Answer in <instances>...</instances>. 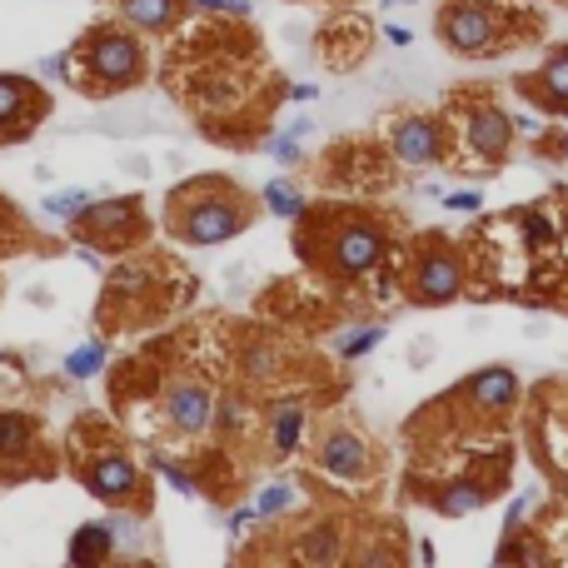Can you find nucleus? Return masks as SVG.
Here are the masks:
<instances>
[{
    "label": "nucleus",
    "instance_id": "72a5a7b5",
    "mask_svg": "<svg viewBox=\"0 0 568 568\" xmlns=\"http://www.w3.org/2000/svg\"><path fill=\"white\" fill-rule=\"evenodd\" d=\"M150 464H155V473H160V479L175 489V494H200V479H195V469H189V464L165 459V454H155Z\"/></svg>",
    "mask_w": 568,
    "mask_h": 568
},
{
    "label": "nucleus",
    "instance_id": "9d476101",
    "mask_svg": "<svg viewBox=\"0 0 568 568\" xmlns=\"http://www.w3.org/2000/svg\"><path fill=\"white\" fill-rule=\"evenodd\" d=\"M71 235L85 249H106V255H131L150 245V214L140 195H120V200H90L71 220Z\"/></svg>",
    "mask_w": 568,
    "mask_h": 568
},
{
    "label": "nucleus",
    "instance_id": "dca6fc26",
    "mask_svg": "<svg viewBox=\"0 0 568 568\" xmlns=\"http://www.w3.org/2000/svg\"><path fill=\"white\" fill-rule=\"evenodd\" d=\"M514 90L529 100L533 110H544V115H568V40L554 50H544V60L523 71L514 81Z\"/></svg>",
    "mask_w": 568,
    "mask_h": 568
},
{
    "label": "nucleus",
    "instance_id": "1a4fd4ad",
    "mask_svg": "<svg viewBox=\"0 0 568 568\" xmlns=\"http://www.w3.org/2000/svg\"><path fill=\"white\" fill-rule=\"evenodd\" d=\"M469 284V264L454 249V239L444 235H419L415 245L399 255V274H394V289H399L409 305L419 309H439L454 305Z\"/></svg>",
    "mask_w": 568,
    "mask_h": 568
},
{
    "label": "nucleus",
    "instance_id": "4c0bfd02",
    "mask_svg": "<svg viewBox=\"0 0 568 568\" xmlns=\"http://www.w3.org/2000/svg\"><path fill=\"white\" fill-rule=\"evenodd\" d=\"M444 210L473 214V210H484V200H479V195H444Z\"/></svg>",
    "mask_w": 568,
    "mask_h": 568
},
{
    "label": "nucleus",
    "instance_id": "aec40b11",
    "mask_svg": "<svg viewBox=\"0 0 568 568\" xmlns=\"http://www.w3.org/2000/svg\"><path fill=\"white\" fill-rule=\"evenodd\" d=\"M40 454V424L21 409H0V469L5 479H25L40 473V464H30Z\"/></svg>",
    "mask_w": 568,
    "mask_h": 568
},
{
    "label": "nucleus",
    "instance_id": "cd10ccee",
    "mask_svg": "<svg viewBox=\"0 0 568 568\" xmlns=\"http://www.w3.org/2000/svg\"><path fill=\"white\" fill-rule=\"evenodd\" d=\"M548 558L554 554H548L529 529H504V544H498L494 564H548Z\"/></svg>",
    "mask_w": 568,
    "mask_h": 568
},
{
    "label": "nucleus",
    "instance_id": "a19ab883",
    "mask_svg": "<svg viewBox=\"0 0 568 568\" xmlns=\"http://www.w3.org/2000/svg\"><path fill=\"white\" fill-rule=\"evenodd\" d=\"M384 40H390V46H409L415 30H409V25H384Z\"/></svg>",
    "mask_w": 568,
    "mask_h": 568
},
{
    "label": "nucleus",
    "instance_id": "7ed1b4c3",
    "mask_svg": "<svg viewBox=\"0 0 568 568\" xmlns=\"http://www.w3.org/2000/svg\"><path fill=\"white\" fill-rule=\"evenodd\" d=\"M180 299H189V274L165 255L131 249L115 270L106 274V295H100V330H150L165 314H175Z\"/></svg>",
    "mask_w": 568,
    "mask_h": 568
},
{
    "label": "nucleus",
    "instance_id": "2f4dec72",
    "mask_svg": "<svg viewBox=\"0 0 568 568\" xmlns=\"http://www.w3.org/2000/svg\"><path fill=\"white\" fill-rule=\"evenodd\" d=\"M25 245H30V225H25L21 210L0 195V255H21Z\"/></svg>",
    "mask_w": 568,
    "mask_h": 568
},
{
    "label": "nucleus",
    "instance_id": "2eb2a0df",
    "mask_svg": "<svg viewBox=\"0 0 568 568\" xmlns=\"http://www.w3.org/2000/svg\"><path fill=\"white\" fill-rule=\"evenodd\" d=\"M50 115V95L30 75H0V145H21Z\"/></svg>",
    "mask_w": 568,
    "mask_h": 568
},
{
    "label": "nucleus",
    "instance_id": "a18cd8bd",
    "mask_svg": "<svg viewBox=\"0 0 568 568\" xmlns=\"http://www.w3.org/2000/svg\"><path fill=\"white\" fill-rule=\"evenodd\" d=\"M564 210H568V189H564Z\"/></svg>",
    "mask_w": 568,
    "mask_h": 568
},
{
    "label": "nucleus",
    "instance_id": "9b49d317",
    "mask_svg": "<svg viewBox=\"0 0 568 568\" xmlns=\"http://www.w3.org/2000/svg\"><path fill=\"white\" fill-rule=\"evenodd\" d=\"M214 384L195 369H170L155 384V419L170 429L175 439H205L214 429Z\"/></svg>",
    "mask_w": 568,
    "mask_h": 568
},
{
    "label": "nucleus",
    "instance_id": "f704fd0d",
    "mask_svg": "<svg viewBox=\"0 0 568 568\" xmlns=\"http://www.w3.org/2000/svg\"><path fill=\"white\" fill-rule=\"evenodd\" d=\"M90 200H95L90 189H60V195H50V200H46V214H50V220H65V225H71V220H75V214H81Z\"/></svg>",
    "mask_w": 568,
    "mask_h": 568
},
{
    "label": "nucleus",
    "instance_id": "4468645a",
    "mask_svg": "<svg viewBox=\"0 0 568 568\" xmlns=\"http://www.w3.org/2000/svg\"><path fill=\"white\" fill-rule=\"evenodd\" d=\"M390 150H374L365 140H344L330 155H320V180L334 189H374L390 185Z\"/></svg>",
    "mask_w": 568,
    "mask_h": 568
},
{
    "label": "nucleus",
    "instance_id": "bb28decb",
    "mask_svg": "<svg viewBox=\"0 0 568 568\" xmlns=\"http://www.w3.org/2000/svg\"><path fill=\"white\" fill-rule=\"evenodd\" d=\"M255 424V399L249 394H225V399L214 404V434L220 439H235Z\"/></svg>",
    "mask_w": 568,
    "mask_h": 568
},
{
    "label": "nucleus",
    "instance_id": "a211bd4d",
    "mask_svg": "<svg viewBox=\"0 0 568 568\" xmlns=\"http://www.w3.org/2000/svg\"><path fill=\"white\" fill-rule=\"evenodd\" d=\"M533 439L539 459L568 469V384H544L533 394Z\"/></svg>",
    "mask_w": 568,
    "mask_h": 568
},
{
    "label": "nucleus",
    "instance_id": "a878e982",
    "mask_svg": "<svg viewBox=\"0 0 568 568\" xmlns=\"http://www.w3.org/2000/svg\"><path fill=\"white\" fill-rule=\"evenodd\" d=\"M365 46H369V25H349V36H344V30H324L320 36V55L330 60L334 71H349V65H355L359 55H365Z\"/></svg>",
    "mask_w": 568,
    "mask_h": 568
},
{
    "label": "nucleus",
    "instance_id": "ddd939ff",
    "mask_svg": "<svg viewBox=\"0 0 568 568\" xmlns=\"http://www.w3.org/2000/svg\"><path fill=\"white\" fill-rule=\"evenodd\" d=\"M379 140H384L394 165H404V170L449 165V150H454L444 115H429V110H394V115H384Z\"/></svg>",
    "mask_w": 568,
    "mask_h": 568
},
{
    "label": "nucleus",
    "instance_id": "37998d69",
    "mask_svg": "<svg viewBox=\"0 0 568 568\" xmlns=\"http://www.w3.org/2000/svg\"><path fill=\"white\" fill-rule=\"evenodd\" d=\"M554 489H558V498H564V509H568V469L554 473Z\"/></svg>",
    "mask_w": 568,
    "mask_h": 568
},
{
    "label": "nucleus",
    "instance_id": "7c9ffc66",
    "mask_svg": "<svg viewBox=\"0 0 568 568\" xmlns=\"http://www.w3.org/2000/svg\"><path fill=\"white\" fill-rule=\"evenodd\" d=\"M106 359H110L106 339H85L81 349H71V355H65V374H71V379H95L100 369H106Z\"/></svg>",
    "mask_w": 568,
    "mask_h": 568
},
{
    "label": "nucleus",
    "instance_id": "393cba45",
    "mask_svg": "<svg viewBox=\"0 0 568 568\" xmlns=\"http://www.w3.org/2000/svg\"><path fill=\"white\" fill-rule=\"evenodd\" d=\"M115 558V523H81L71 539V564L75 568H95Z\"/></svg>",
    "mask_w": 568,
    "mask_h": 568
},
{
    "label": "nucleus",
    "instance_id": "473e14b6",
    "mask_svg": "<svg viewBox=\"0 0 568 568\" xmlns=\"http://www.w3.org/2000/svg\"><path fill=\"white\" fill-rule=\"evenodd\" d=\"M379 344H384V324H359V330H349L334 349H339V359H365Z\"/></svg>",
    "mask_w": 568,
    "mask_h": 568
},
{
    "label": "nucleus",
    "instance_id": "79ce46f5",
    "mask_svg": "<svg viewBox=\"0 0 568 568\" xmlns=\"http://www.w3.org/2000/svg\"><path fill=\"white\" fill-rule=\"evenodd\" d=\"M314 85H289V90H284V100H295V106H309V100H314Z\"/></svg>",
    "mask_w": 568,
    "mask_h": 568
},
{
    "label": "nucleus",
    "instance_id": "e433bc0d",
    "mask_svg": "<svg viewBox=\"0 0 568 568\" xmlns=\"http://www.w3.org/2000/svg\"><path fill=\"white\" fill-rule=\"evenodd\" d=\"M270 155L280 160V165H299V135H289V131L274 135V140H270Z\"/></svg>",
    "mask_w": 568,
    "mask_h": 568
},
{
    "label": "nucleus",
    "instance_id": "c03bdc74",
    "mask_svg": "<svg viewBox=\"0 0 568 568\" xmlns=\"http://www.w3.org/2000/svg\"><path fill=\"white\" fill-rule=\"evenodd\" d=\"M384 5H404V0H384Z\"/></svg>",
    "mask_w": 568,
    "mask_h": 568
},
{
    "label": "nucleus",
    "instance_id": "c756f323",
    "mask_svg": "<svg viewBox=\"0 0 568 568\" xmlns=\"http://www.w3.org/2000/svg\"><path fill=\"white\" fill-rule=\"evenodd\" d=\"M260 205L270 214H280V220H299V214H305V189L299 185H289V180H270V185L260 189Z\"/></svg>",
    "mask_w": 568,
    "mask_h": 568
},
{
    "label": "nucleus",
    "instance_id": "f03ea898",
    "mask_svg": "<svg viewBox=\"0 0 568 568\" xmlns=\"http://www.w3.org/2000/svg\"><path fill=\"white\" fill-rule=\"evenodd\" d=\"M295 249L339 284L374 280L399 255L390 245L384 214L365 205H305V214L295 220Z\"/></svg>",
    "mask_w": 568,
    "mask_h": 568
},
{
    "label": "nucleus",
    "instance_id": "20e7f679",
    "mask_svg": "<svg viewBox=\"0 0 568 568\" xmlns=\"http://www.w3.org/2000/svg\"><path fill=\"white\" fill-rule=\"evenodd\" d=\"M81 95L90 100H106V95L135 90V85L150 81V46H145V30H135L131 21H95L90 30L75 36V46L65 50V75Z\"/></svg>",
    "mask_w": 568,
    "mask_h": 568
},
{
    "label": "nucleus",
    "instance_id": "6ab92c4d",
    "mask_svg": "<svg viewBox=\"0 0 568 568\" xmlns=\"http://www.w3.org/2000/svg\"><path fill=\"white\" fill-rule=\"evenodd\" d=\"M305 429H309V404L299 399V394H289V399H274L270 409H264V454L270 459H295L299 449H305Z\"/></svg>",
    "mask_w": 568,
    "mask_h": 568
},
{
    "label": "nucleus",
    "instance_id": "ea45409f",
    "mask_svg": "<svg viewBox=\"0 0 568 568\" xmlns=\"http://www.w3.org/2000/svg\"><path fill=\"white\" fill-rule=\"evenodd\" d=\"M529 509H533V498H514L509 514H504V529H519V519H529Z\"/></svg>",
    "mask_w": 568,
    "mask_h": 568
},
{
    "label": "nucleus",
    "instance_id": "58836bf2",
    "mask_svg": "<svg viewBox=\"0 0 568 568\" xmlns=\"http://www.w3.org/2000/svg\"><path fill=\"white\" fill-rule=\"evenodd\" d=\"M255 519H260V514H255V504H239V509L230 514L225 523H230V533H245V529H249V523H255Z\"/></svg>",
    "mask_w": 568,
    "mask_h": 568
},
{
    "label": "nucleus",
    "instance_id": "b1692460",
    "mask_svg": "<svg viewBox=\"0 0 568 568\" xmlns=\"http://www.w3.org/2000/svg\"><path fill=\"white\" fill-rule=\"evenodd\" d=\"M284 344L270 339V334H255V339H245V349H239V374L255 379V384H264V379H280L284 374Z\"/></svg>",
    "mask_w": 568,
    "mask_h": 568
},
{
    "label": "nucleus",
    "instance_id": "423d86ee",
    "mask_svg": "<svg viewBox=\"0 0 568 568\" xmlns=\"http://www.w3.org/2000/svg\"><path fill=\"white\" fill-rule=\"evenodd\" d=\"M434 36L459 60H494L509 55L519 40L539 36V15L509 0H444L434 15Z\"/></svg>",
    "mask_w": 568,
    "mask_h": 568
},
{
    "label": "nucleus",
    "instance_id": "f257e3e1",
    "mask_svg": "<svg viewBox=\"0 0 568 568\" xmlns=\"http://www.w3.org/2000/svg\"><path fill=\"white\" fill-rule=\"evenodd\" d=\"M255 40L230 36V50H205L200 36H185L170 60V81H175V95L185 100V110L200 125H210V135L225 140V125H239V120H255L260 110V90H274L270 75H264L260 55H255Z\"/></svg>",
    "mask_w": 568,
    "mask_h": 568
},
{
    "label": "nucleus",
    "instance_id": "4be33fe9",
    "mask_svg": "<svg viewBox=\"0 0 568 568\" xmlns=\"http://www.w3.org/2000/svg\"><path fill=\"white\" fill-rule=\"evenodd\" d=\"M120 21H131L145 36H170L180 21H185L189 0H106Z\"/></svg>",
    "mask_w": 568,
    "mask_h": 568
},
{
    "label": "nucleus",
    "instance_id": "0eeeda50",
    "mask_svg": "<svg viewBox=\"0 0 568 568\" xmlns=\"http://www.w3.org/2000/svg\"><path fill=\"white\" fill-rule=\"evenodd\" d=\"M444 125H449V165L459 175H494L514 150V115L498 110L494 95H484V85H464L444 106Z\"/></svg>",
    "mask_w": 568,
    "mask_h": 568
},
{
    "label": "nucleus",
    "instance_id": "39448f33",
    "mask_svg": "<svg viewBox=\"0 0 568 568\" xmlns=\"http://www.w3.org/2000/svg\"><path fill=\"white\" fill-rule=\"evenodd\" d=\"M260 220V200L225 175H200L170 189L165 235L180 245H225Z\"/></svg>",
    "mask_w": 568,
    "mask_h": 568
},
{
    "label": "nucleus",
    "instance_id": "412c9836",
    "mask_svg": "<svg viewBox=\"0 0 568 568\" xmlns=\"http://www.w3.org/2000/svg\"><path fill=\"white\" fill-rule=\"evenodd\" d=\"M284 554L299 558V564H314V568L344 564V558H349V529H344L339 519H314L299 529V539L284 548Z\"/></svg>",
    "mask_w": 568,
    "mask_h": 568
},
{
    "label": "nucleus",
    "instance_id": "6e6552de",
    "mask_svg": "<svg viewBox=\"0 0 568 568\" xmlns=\"http://www.w3.org/2000/svg\"><path fill=\"white\" fill-rule=\"evenodd\" d=\"M71 459H75V479L90 489L100 504L110 509H145V473L135 464V454L110 434L106 424H75L71 434Z\"/></svg>",
    "mask_w": 568,
    "mask_h": 568
},
{
    "label": "nucleus",
    "instance_id": "c85d7f7f",
    "mask_svg": "<svg viewBox=\"0 0 568 568\" xmlns=\"http://www.w3.org/2000/svg\"><path fill=\"white\" fill-rule=\"evenodd\" d=\"M299 509V484L295 479H274V484L260 489V498H255V514L260 519H284V514Z\"/></svg>",
    "mask_w": 568,
    "mask_h": 568
},
{
    "label": "nucleus",
    "instance_id": "5701e85b",
    "mask_svg": "<svg viewBox=\"0 0 568 568\" xmlns=\"http://www.w3.org/2000/svg\"><path fill=\"white\" fill-rule=\"evenodd\" d=\"M489 498H494V484H489V479H449L439 494H429V504H434L444 519H464V514L484 509Z\"/></svg>",
    "mask_w": 568,
    "mask_h": 568
},
{
    "label": "nucleus",
    "instance_id": "f8f14e48",
    "mask_svg": "<svg viewBox=\"0 0 568 568\" xmlns=\"http://www.w3.org/2000/svg\"><path fill=\"white\" fill-rule=\"evenodd\" d=\"M309 464L324 473V479H339V484H374L379 479V449L374 439L359 434L349 419H324L309 439Z\"/></svg>",
    "mask_w": 568,
    "mask_h": 568
},
{
    "label": "nucleus",
    "instance_id": "f3484780",
    "mask_svg": "<svg viewBox=\"0 0 568 568\" xmlns=\"http://www.w3.org/2000/svg\"><path fill=\"white\" fill-rule=\"evenodd\" d=\"M519 374H514L509 365H489V369H479V374H469L454 390V399L459 404H469L473 415H489V419H504V415H514L519 409Z\"/></svg>",
    "mask_w": 568,
    "mask_h": 568
},
{
    "label": "nucleus",
    "instance_id": "c9c22d12",
    "mask_svg": "<svg viewBox=\"0 0 568 568\" xmlns=\"http://www.w3.org/2000/svg\"><path fill=\"white\" fill-rule=\"evenodd\" d=\"M200 15H214V21H249L255 0H189Z\"/></svg>",
    "mask_w": 568,
    "mask_h": 568
}]
</instances>
